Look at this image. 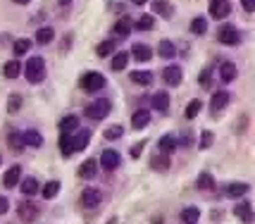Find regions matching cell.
<instances>
[{
  "label": "cell",
  "instance_id": "obj_1",
  "mask_svg": "<svg viewBox=\"0 0 255 224\" xmlns=\"http://www.w3.org/2000/svg\"><path fill=\"white\" fill-rule=\"evenodd\" d=\"M24 74H26V79H29L31 84L43 81V77H45V62H43V57H31V60L24 65Z\"/></svg>",
  "mask_w": 255,
  "mask_h": 224
},
{
  "label": "cell",
  "instance_id": "obj_2",
  "mask_svg": "<svg viewBox=\"0 0 255 224\" xmlns=\"http://www.w3.org/2000/svg\"><path fill=\"white\" fill-rule=\"evenodd\" d=\"M110 110H112V103L108 98H100V101L91 103L89 108H86V117L89 119H105L110 114Z\"/></svg>",
  "mask_w": 255,
  "mask_h": 224
},
{
  "label": "cell",
  "instance_id": "obj_3",
  "mask_svg": "<svg viewBox=\"0 0 255 224\" xmlns=\"http://www.w3.org/2000/svg\"><path fill=\"white\" fill-rule=\"evenodd\" d=\"M79 84H81V89L86 91V93H96V91H100L105 86V77H103L100 72H89V74L81 77Z\"/></svg>",
  "mask_w": 255,
  "mask_h": 224
},
{
  "label": "cell",
  "instance_id": "obj_4",
  "mask_svg": "<svg viewBox=\"0 0 255 224\" xmlns=\"http://www.w3.org/2000/svg\"><path fill=\"white\" fill-rule=\"evenodd\" d=\"M217 38H220V43H224V45H239L241 43V34H239V29H234V26H222L220 34H217Z\"/></svg>",
  "mask_w": 255,
  "mask_h": 224
},
{
  "label": "cell",
  "instance_id": "obj_5",
  "mask_svg": "<svg viewBox=\"0 0 255 224\" xmlns=\"http://www.w3.org/2000/svg\"><path fill=\"white\" fill-rule=\"evenodd\" d=\"M120 162H122V157L117 150H105L103 155H100V167L105 169V172H112V169L120 167Z\"/></svg>",
  "mask_w": 255,
  "mask_h": 224
},
{
  "label": "cell",
  "instance_id": "obj_6",
  "mask_svg": "<svg viewBox=\"0 0 255 224\" xmlns=\"http://www.w3.org/2000/svg\"><path fill=\"white\" fill-rule=\"evenodd\" d=\"M232 12V2L229 0H210V14L215 19H224Z\"/></svg>",
  "mask_w": 255,
  "mask_h": 224
},
{
  "label": "cell",
  "instance_id": "obj_7",
  "mask_svg": "<svg viewBox=\"0 0 255 224\" xmlns=\"http://www.w3.org/2000/svg\"><path fill=\"white\" fill-rule=\"evenodd\" d=\"M234 215H236V217H239L241 222H246V224H253V220H255L253 208H251V203H248V201L236 203V208H234Z\"/></svg>",
  "mask_w": 255,
  "mask_h": 224
},
{
  "label": "cell",
  "instance_id": "obj_8",
  "mask_svg": "<svg viewBox=\"0 0 255 224\" xmlns=\"http://www.w3.org/2000/svg\"><path fill=\"white\" fill-rule=\"evenodd\" d=\"M162 77H165V81L169 84V86H179L181 79H184V72H181L179 65H169V67L162 72Z\"/></svg>",
  "mask_w": 255,
  "mask_h": 224
},
{
  "label": "cell",
  "instance_id": "obj_9",
  "mask_svg": "<svg viewBox=\"0 0 255 224\" xmlns=\"http://www.w3.org/2000/svg\"><path fill=\"white\" fill-rule=\"evenodd\" d=\"M81 205H84V208H98L100 205V191L98 189H86L81 193Z\"/></svg>",
  "mask_w": 255,
  "mask_h": 224
},
{
  "label": "cell",
  "instance_id": "obj_10",
  "mask_svg": "<svg viewBox=\"0 0 255 224\" xmlns=\"http://www.w3.org/2000/svg\"><path fill=\"white\" fill-rule=\"evenodd\" d=\"M17 213H19V217H22V222H31L33 217L38 215V208H36L33 203L24 201V203H19V208H17Z\"/></svg>",
  "mask_w": 255,
  "mask_h": 224
},
{
  "label": "cell",
  "instance_id": "obj_11",
  "mask_svg": "<svg viewBox=\"0 0 255 224\" xmlns=\"http://www.w3.org/2000/svg\"><path fill=\"white\" fill-rule=\"evenodd\" d=\"M19 177H22V167H19V165H14V167H10L7 172H5L2 184H5L7 189H14V186H17V181H19Z\"/></svg>",
  "mask_w": 255,
  "mask_h": 224
},
{
  "label": "cell",
  "instance_id": "obj_12",
  "mask_svg": "<svg viewBox=\"0 0 255 224\" xmlns=\"http://www.w3.org/2000/svg\"><path fill=\"white\" fill-rule=\"evenodd\" d=\"M131 55L138 60V62H148L150 57H153V50H150V45H145V43H136L131 48Z\"/></svg>",
  "mask_w": 255,
  "mask_h": 224
},
{
  "label": "cell",
  "instance_id": "obj_13",
  "mask_svg": "<svg viewBox=\"0 0 255 224\" xmlns=\"http://www.w3.org/2000/svg\"><path fill=\"white\" fill-rule=\"evenodd\" d=\"M150 103H153V108H155V110L167 112L169 110V93H167V91H157Z\"/></svg>",
  "mask_w": 255,
  "mask_h": 224
},
{
  "label": "cell",
  "instance_id": "obj_14",
  "mask_svg": "<svg viewBox=\"0 0 255 224\" xmlns=\"http://www.w3.org/2000/svg\"><path fill=\"white\" fill-rule=\"evenodd\" d=\"M96 172H98V162H96V160H86V162L79 167V177H81V179H93Z\"/></svg>",
  "mask_w": 255,
  "mask_h": 224
},
{
  "label": "cell",
  "instance_id": "obj_15",
  "mask_svg": "<svg viewBox=\"0 0 255 224\" xmlns=\"http://www.w3.org/2000/svg\"><path fill=\"white\" fill-rule=\"evenodd\" d=\"M232 101V96L227 93V91H217L215 96H212V101H210V105H212V110L217 112V110H222V108H227V103Z\"/></svg>",
  "mask_w": 255,
  "mask_h": 224
},
{
  "label": "cell",
  "instance_id": "obj_16",
  "mask_svg": "<svg viewBox=\"0 0 255 224\" xmlns=\"http://www.w3.org/2000/svg\"><path fill=\"white\" fill-rule=\"evenodd\" d=\"M60 153L62 155H72L74 153V136L67 134V131H62V136H60Z\"/></svg>",
  "mask_w": 255,
  "mask_h": 224
},
{
  "label": "cell",
  "instance_id": "obj_17",
  "mask_svg": "<svg viewBox=\"0 0 255 224\" xmlns=\"http://www.w3.org/2000/svg\"><path fill=\"white\" fill-rule=\"evenodd\" d=\"M248 191H251V186H248V184L236 181V184H229V186H227V196H229V198H241V196H246Z\"/></svg>",
  "mask_w": 255,
  "mask_h": 224
},
{
  "label": "cell",
  "instance_id": "obj_18",
  "mask_svg": "<svg viewBox=\"0 0 255 224\" xmlns=\"http://www.w3.org/2000/svg\"><path fill=\"white\" fill-rule=\"evenodd\" d=\"M153 10L160 14V17H165V19H169L172 14H174V10H172V5L167 2V0H153Z\"/></svg>",
  "mask_w": 255,
  "mask_h": 224
},
{
  "label": "cell",
  "instance_id": "obj_19",
  "mask_svg": "<svg viewBox=\"0 0 255 224\" xmlns=\"http://www.w3.org/2000/svg\"><path fill=\"white\" fill-rule=\"evenodd\" d=\"M148 122H150V112H148V110L133 112V117H131V126H133V129H143Z\"/></svg>",
  "mask_w": 255,
  "mask_h": 224
},
{
  "label": "cell",
  "instance_id": "obj_20",
  "mask_svg": "<svg viewBox=\"0 0 255 224\" xmlns=\"http://www.w3.org/2000/svg\"><path fill=\"white\" fill-rule=\"evenodd\" d=\"M22 141L26 146H33V148H41L43 146V136L38 134V131H24L22 134Z\"/></svg>",
  "mask_w": 255,
  "mask_h": 224
},
{
  "label": "cell",
  "instance_id": "obj_21",
  "mask_svg": "<svg viewBox=\"0 0 255 224\" xmlns=\"http://www.w3.org/2000/svg\"><path fill=\"white\" fill-rule=\"evenodd\" d=\"M89 141H91V131L89 129H81V131L77 134V138H74V153L84 150V148L89 146Z\"/></svg>",
  "mask_w": 255,
  "mask_h": 224
},
{
  "label": "cell",
  "instance_id": "obj_22",
  "mask_svg": "<svg viewBox=\"0 0 255 224\" xmlns=\"http://www.w3.org/2000/svg\"><path fill=\"white\" fill-rule=\"evenodd\" d=\"M55 38V31H53V26H41L38 31H36V41L41 45H45V43H50Z\"/></svg>",
  "mask_w": 255,
  "mask_h": 224
},
{
  "label": "cell",
  "instance_id": "obj_23",
  "mask_svg": "<svg viewBox=\"0 0 255 224\" xmlns=\"http://www.w3.org/2000/svg\"><path fill=\"white\" fill-rule=\"evenodd\" d=\"M19 74H22V62H19V60H10V62L5 65V77L17 79Z\"/></svg>",
  "mask_w": 255,
  "mask_h": 224
},
{
  "label": "cell",
  "instance_id": "obj_24",
  "mask_svg": "<svg viewBox=\"0 0 255 224\" xmlns=\"http://www.w3.org/2000/svg\"><path fill=\"white\" fill-rule=\"evenodd\" d=\"M220 77H222V81H234L236 79V65L234 62H224L222 69H220Z\"/></svg>",
  "mask_w": 255,
  "mask_h": 224
},
{
  "label": "cell",
  "instance_id": "obj_25",
  "mask_svg": "<svg viewBox=\"0 0 255 224\" xmlns=\"http://www.w3.org/2000/svg\"><path fill=\"white\" fill-rule=\"evenodd\" d=\"M131 31V17H122L120 22L115 24V34L117 36H127Z\"/></svg>",
  "mask_w": 255,
  "mask_h": 224
},
{
  "label": "cell",
  "instance_id": "obj_26",
  "mask_svg": "<svg viewBox=\"0 0 255 224\" xmlns=\"http://www.w3.org/2000/svg\"><path fill=\"white\" fill-rule=\"evenodd\" d=\"M127 62H129V53H117V55L112 57V65H110V67L115 69V72H122V69L127 67Z\"/></svg>",
  "mask_w": 255,
  "mask_h": 224
},
{
  "label": "cell",
  "instance_id": "obj_27",
  "mask_svg": "<svg viewBox=\"0 0 255 224\" xmlns=\"http://www.w3.org/2000/svg\"><path fill=\"white\" fill-rule=\"evenodd\" d=\"M131 81L141 84V86H148V84H153V74L150 72H131Z\"/></svg>",
  "mask_w": 255,
  "mask_h": 224
},
{
  "label": "cell",
  "instance_id": "obj_28",
  "mask_svg": "<svg viewBox=\"0 0 255 224\" xmlns=\"http://www.w3.org/2000/svg\"><path fill=\"white\" fill-rule=\"evenodd\" d=\"M136 29H141V31H150V29H155V17H153V14H143V17L136 22Z\"/></svg>",
  "mask_w": 255,
  "mask_h": 224
},
{
  "label": "cell",
  "instance_id": "obj_29",
  "mask_svg": "<svg viewBox=\"0 0 255 224\" xmlns=\"http://www.w3.org/2000/svg\"><path fill=\"white\" fill-rule=\"evenodd\" d=\"M200 217V210L198 208H186V210H181V220L186 224H196Z\"/></svg>",
  "mask_w": 255,
  "mask_h": 224
},
{
  "label": "cell",
  "instance_id": "obj_30",
  "mask_svg": "<svg viewBox=\"0 0 255 224\" xmlns=\"http://www.w3.org/2000/svg\"><path fill=\"white\" fill-rule=\"evenodd\" d=\"M191 31H193V34H198V36H203L205 31H208V19H205V17H196V19L191 22Z\"/></svg>",
  "mask_w": 255,
  "mask_h": 224
},
{
  "label": "cell",
  "instance_id": "obj_31",
  "mask_svg": "<svg viewBox=\"0 0 255 224\" xmlns=\"http://www.w3.org/2000/svg\"><path fill=\"white\" fill-rule=\"evenodd\" d=\"M79 126V119L74 117V114H69V117H65L62 122H60V131H67V134H72L74 129Z\"/></svg>",
  "mask_w": 255,
  "mask_h": 224
},
{
  "label": "cell",
  "instance_id": "obj_32",
  "mask_svg": "<svg viewBox=\"0 0 255 224\" xmlns=\"http://www.w3.org/2000/svg\"><path fill=\"white\" fill-rule=\"evenodd\" d=\"M174 148H177V138H174V136L165 134L160 138V150H162V153H172Z\"/></svg>",
  "mask_w": 255,
  "mask_h": 224
},
{
  "label": "cell",
  "instance_id": "obj_33",
  "mask_svg": "<svg viewBox=\"0 0 255 224\" xmlns=\"http://www.w3.org/2000/svg\"><path fill=\"white\" fill-rule=\"evenodd\" d=\"M157 53L165 57V60H169V57H174L177 48H174V43H172V41H162V43H160V48H157Z\"/></svg>",
  "mask_w": 255,
  "mask_h": 224
},
{
  "label": "cell",
  "instance_id": "obj_34",
  "mask_svg": "<svg viewBox=\"0 0 255 224\" xmlns=\"http://www.w3.org/2000/svg\"><path fill=\"white\" fill-rule=\"evenodd\" d=\"M57 193H60V181H57V179L48 181V184H45V189H43V198H48V201H50V198H55Z\"/></svg>",
  "mask_w": 255,
  "mask_h": 224
},
{
  "label": "cell",
  "instance_id": "obj_35",
  "mask_svg": "<svg viewBox=\"0 0 255 224\" xmlns=\"http://www.w3.org/2000/svg\"><path fill=\"white\" fill-rule=\"evenodd\" d=\"M29 48H31V41H29V38H19V41H14V45H12V50H14L17 57L24 55V53H29Z\"/></svg>",
  "mask_w": 255,
  "mask_h": 224
},
{
  "label": "cell",
  "instance_id": "obj_36",
  "mask_svg": "<svg viewBox=\"0 0 255 224\" xmlns=\"http://www.w3.org/2000/svg\"><path fill=\"white\" fill-rule=\"evenodd\" d=\"M36 191H38V179H24L22 181V193L24 196H33V193H36Z\"/></svg>",
  "mask_w": 255,
  "mask_h": 224
},
{
  "label": "cell",
  "instance_id": "obj_37",
  "mask_svg": "<svg viewBox=\"0 0 255 224\" xmlns=\"http://www.w3.org/2000/svg\"><path fill=\"white\" fill-rule=\"evenodd\" d=\"M196 186H198L200 191L212 189V186H215V179H212V177H210V174H208V172H203V174H200V177H198V181H196Z\"/></svg>",
  "mask_w": 255,
  "mask_h": 224
},
{
  "label": "cell",
  "instance_id": "obj_38",
  "mask_svg": "<svg viewBox=\"0 0 255 224\" xmlns=\"http://www.w3.org/2000/svg\"><path fill=\"white\" fill-rule=\"evenodd\" d=\"M200 108H203V103L200 101H191L189 103V108H186V119H193V117H198V112H200Z\"/></svg>",
  "mask_w": 255,
  "mask_h": 224
},
{
  "label": "cell",
  "instance_id": "obj_39",
  "mask_svg": "<svg viewBox=\"0 0 255 224\" xmlns=\"http://www.w3.org/2000/svg\"><path fill=\"white\" fill-rule=\"evenodd\" d=\"M19 108H22V98H19L17 93H12V96H10V103H7V112H10V114H14V112L19 110Z\"/></svg>",
  "mask_w": 255,
  "mask_h": 224
},
{
  "label": "cell",
  "instance_id": "obj_40",
  "mask_svg": "<svg viewBox=\"0 0 255 224\" xmlns=\"http://www.w3.org/2000/svg\"><path fill=\"white\" fill-rule=\"evenodd\" d=\"M112 50H115V43H112V41H103V43L98 45V55L100 57H108Z\"/></svg>",
  "mask_w": 255,
  "mask_h": 224
},
{
  "label": "cell",
  "instance_id": "obj_41",
  "mask_svg": "<svg viewBox=\"0 0 255 224\" xmlns=\"http://www.w3.org/2000/svg\"><path fill=\"white\" fill-rule=\"evenodd\" d=\"M150 167L162 172V169L169 167V160H167V157H153V160H150Z\"/></svg>",
  "mask_w": 255,
  "mask_h": 224
},
{
  "label": "cell",
  "instance_id": "obj_42",
  "mask_svg": "<svg viewBox=\"0 0 255 224\" xmlns=\"http://www.w3.org/2000/svg\"><path fill=\"white\" fill-rule=\"evenodd\" d=\"M212 141H215V134H212V131H203V134H200V148H203V150L210 148Z\"/></svg>",
  "mask_w": 255,
  "mask_h": 224
},
{
  "label": "cell",
  "instance_id": "obj_43",
  "mask_svg": "<svg viewBox=\"0 0 255 224\" xmlns=\"http://www.w3.org/2000/svg\"><path fill=\"white\" fill-rule=\"evenodd\" d=\"M122 134H124L122 126H110V129H105V138H108V141H112V138H120Z\"/></svg>",
  "mask_w": 255,
  "mask_h": 224
},
{
  "label": "cell",
  "instance_id": "obj_44",
  "mask_svg": "<svg viewBox=\"0 0 255 224\" xmlns=\"http://www.w3.org/2000/svg\"><path fill=\"white\" fill-rule=\"evenodd\" d=\"M210 77H212V69L210 67L203 69V72H200V86H205V89H208V86H210Z\"/></svg>",
  "mask_w": 255,
  "mask_h": 224
},
{
  "label": "cell",
  "instance_id": "obj_45",
  "mask_svg": "<svg viewBox=\"0 0 255 224\" xmlns=\"http://www.w3.org/2000/svg\"><path fill=\"white\" fill-rule=\"evenodd\" d=\"M143 146H145L143 141H138V143H136V146L131 148V157H138V155H141V150H143Z\"/></svg>",
  "mask_w": 255,
  "mask_h": 224
},
{
  "label": "cell",
  "instance_id": "obj_46",
  "mask_svg": "<svg viewBox=\"0 0 255 224\" xmlns=\"http://www.w3.org/2000/svg\"><path fill=\"white\" fill-rule=\"evenodd\" d=\"M241 5L246 12H255V0H241Z\"/></svg>",
  "mask_w": 255,
  "mask_h": 224
},
{
  "label": "cell",
  "instance_id": "obj_47",
  "mask_svg": "<svg viewBox=\"0 0 255 224\" xmlns=\"http://www.w3.org/2000/svg\"><path fill=\"white\" fill-rule=\"evenodd\" d=\"M7 208H10V203H7V198L5 196H0V215L7 213Z\"/></svg>",
  "mask_w": 255,
  "mask_h": 224
},
{
  "label": "cell",
  "instance_id": "obj_48",
  "mask_svg": "<svg viewBox=\"0 0 255 224\" xmlns=\"http://www.w3.org/2000/svg\"><path fill=\"white\" fill-rule=\"evenodd\" d=\"M133 5H138V7H141V5H145V2H148V0H131Z\"/></svg>",
  "mask_w": 255,
  "mask_h": 224
},
{
  "label": "cell",
  "instance_id": "obj_49",
  "mask_svg": "<svg viewBox=\"0 0 255 224\" xmlns=\"http://www.w3.org/2000/svg\"><path fill=\"white\" fill-rule=\"evenodd\" d=\"M17 5H26V2H31V0H14Z\"/></svg>",
  "mask_w": 255,
  "mask_h": 224
},
{
  "label": "cell",
  "instance_id": "obj_50",
  "mask_svg": "<svg viewBox=\"0 0 255 224\" xmlns=\"http://www.w3.org/2000/svg\"><path fill=\"white\" fill-rule=\"evenodd\" d=\"M69 2H72V0H60V5H69Z\"/></svg>",
  "mask_w": 255,
  "mask_h": 224
},
{
  "label": "cell",
  "instance_id": "obj_51",
  "mask_svg": "<svg viewBox=\"0 0 255 224\" xmlns=\"http://www.w3.org/2000/svg\"><path fill=\"white\" fill-rule=\"evenodd\" d=\"M108 224H117V220H115V217H112V220H110V222H108Z\"/></svg>",
  "mask_w": 255,
  "mask_h": 224
}]
</instances>
